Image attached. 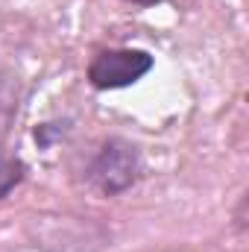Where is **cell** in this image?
Instances as JSON below:
<instances>
[{
  "instance_id": "cell-2",
  "label": "cell",
  "mask_w": 249,
  "mask_h": 252,
  "mask_svg": "<svg viewBox=\"0 0 249 252\" xmlns=\"http://www.w3.org/2000/svg\"><path fill=\"white\" fill-rule=\"evenodd\" d=\"M153 56L147 50L121 47V50H103L94 62L88 64V82L100 91H115L135 85L153 70Z\"/></svg>"
},
{
  "instance_id": "cell-4",
  "label": "cell",
  "mask_w": 249,
  "mask_h": 252,
  "mask_svg": "<svg viewBox=\"0 0 249 252\" xmlns=\"http://www.w3.org/2000/svg\"><path fill=\"white\" fill-rule=\"evenodd\" d=\"M15 112H18V82L12 73L0 70V126L9 124Z\"/></svg>"
},
{
  "instance_id": "cell-1",
  "label": "cell",
  "mask_w": 249,
  "mask_h": 252,
  "mask_svg": "<svg viewBox=\"0 0 249 252\" xmlns=\"http://www.w3.org/2000/svg\"><path fill=\"white\" fill-rule=\"evenodd\" d=\"M141 153L126 138H109L88 164V185L100 196H118L141 179Z\"/></svg>"
},
{
  "instance_id": "cell-3",
  "label": "cell",
  "mask_w": 249,
  "mask_h": 252,
  "mask_svg": "<svg viewBox=\"0 0 249 252\" xmlns=\"http://www.w3.org/2000/svg\"><path fill=\"white\" fill-rule=\"evenodd\" d=\"M24 173H27L24 161H21L18 156H12V153L0 144V199L9 196L12 190L24 182Z\"/></svg>"
},
{
  "instance_id": "cell-5",
  "label": "cell",
  "mask_w": 249,
  "mask_h": 252,
  "mask_svg": "<svg viewBox=\"0 0 249 252\" xmlns=\"http://www.w3.org/2000/svg\"><path fill=\"white\" fill-rule=\"evenodd\" d=\"M126 3H135V6H156V3H161V0H126Z\"/></svg>"
}]
</instances>
